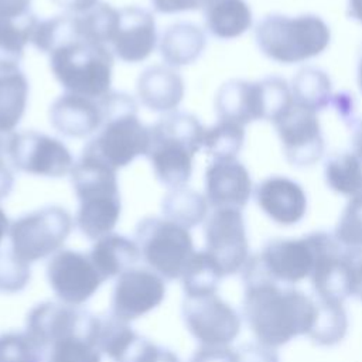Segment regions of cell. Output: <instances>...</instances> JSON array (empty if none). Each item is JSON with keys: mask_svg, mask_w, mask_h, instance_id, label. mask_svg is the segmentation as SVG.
<instances>
[{"mask_svg": "<svg viewBox=\"0 0 362 362\" xmlns=\"http://www.w3.org/2000/svg\"><path fill=\"white\" fill-rule=\"evenodd\" d=\"M243 315L257 342L276 348L308 334L315 303L304 293L281 288L269 280L252 259L242 269Z\"/></svg>", "mask_w": 362, "mask_h": 362, "instance_id": "cell-1", "label": "cell"}, {"mask_svg": "<svg viewBox=\"0 0 362 362\" xmlns=\"http://www.w3.org/2000/svg\"><path fill=\"white\" fill-rule=\"evenodd\" d=\"M69 174L79 201L75 216L78 229L90 240L112 233L122 212L116 170L95 157L82 154Z\"/></svg>", "mask_w": 362, "mask_h": 362, "instance_id": "cell-2", "label": "cell"}, {"mask_svg": "<svg viewBox=\"0 0 362 362\" xmlns=\"http://www.w3.org/2000/svg\"><path fill=\"white\" fill-rule=\"evenodd\" d=\"M204 134L202 123L187 112H173L150 126L146 157L163 185L171 189L189 181L194 156L202 147Z\"/></svg>", "mask_w": 362, "mask_h": 362, "instance_id": "cell-3", "label": "cell"}, {"mask_svg": "<svg viewBox=\"0 0 362 362\" xmlns=\"http://www.w3.org/2000/svg\"><path fill=\"white\" fill-rule=\"evenodd\" d=\"M100 102L105 112L103 123L85 144L82 154L95 157L117 171L136 157L146 156L150 127L140 122L137 103L130 95L109 92Z\"/></svg>", "mask_w": 362, "mask_h": 362, "instance_id": "cell-4", "label": "cell"}, {"mask_svg": "<svg viewBox=\"0 0 362 362\" xmlns=\"http://www.w3.org/2000/svg\"><path fill=\"white\" fill-rule=\"evenodd\" d=\"M255 40L263 55L288 65L321 55L331 42V30L315 14H269L257 23Z\"/></svg>", "mask_w": 362, "mask_h": 362, "instance_id": "cell-5", "label": "cell"}, {"mask_svg": "<svg viewBox=\"0 0 362 362\" xmlns=\"http://www.w3.org/2000/svg\"><path fill=\"white\" fill-rule=\"evenodd\" d=\"M49 66L65 92L92 99L110 92L113 52L106 44L69 40L49 52Z\"/></svg>", "mask_w": 362, "mask_h": 362, "instance_id": "cell-6", "label": "cell"}, {"mask_svg": "<svg viewBox=\"0 0 362 362\" xmlns=\"http://www.w3.org/2000/svg\"><path fill=\"white\" fill-rule=\"evenodd\" d=\"M134 238L141 259L164 280L181 279L187 262L195 252L189 229L165 218L141 219Z\"/></svg>", "mask_w": 362, "mask_h": 362, "instance_id": "cell-7", "label": "cell"}, {"mask_svg": "<svg viewBox=\"0 0 362 362\" xmlns=\"http://www.w3.org/2000/svg\"><path fill=\"white\" fill-rule=\"evenodd\" d=\"M72 226L74 219L65 208L42 206L17 218L10 225V249L31 264L59 252Z\"/></svg>", "mask_w": 362, "mask_h": 362, "instance_id": "cell-8", "label": "cell"}, {"mask_svg": "<svg viewBox=\"0 0 362 362\" xmlns=\"http://www.w3.org/2000/svg\"><path fill=\"white\" fill-rule=\"evenodd\" d=\"M7 154L14 170L38 177H64L75 164L71 151L59 139L35 130L11 133Z\"/></svg>", "mask_w": 362, "mask_h": 362, "instance_id": "cell-9", "label": "cell"}, {"mask_svg": "<svg viewBox=\"0 0 362 362\" xmlns=\"http://www.w3.org/2000/svg\"><path fill=\"white\" fill-rule=\"evenodd\" d=\"M286 160L294 167H310L321 160L325 143L318 113L294 102L274 122Z\"/></svg>", "mask_w": 362, "mask_h": 362, "instance_id": "cell-10", "label": "cell"}, {"mask_svg": "<svg viewBox=\"0 0 362 362\" xmlns=\"http://www.w3.org/2000/svg\"><path fill=\"white\" fill-rule=\"evenodd\" d=\"M181 311L188 332L201 345H228L240 332V317L216 293L185 297Z\"/></svg>", "mask_w": 362, "mask_h": 362, "instance_id": "cell-11", "label": "cell"}, {"mask_svg": "<svg viewBox=\"0 0 362 362\" xmlns=\"http://www.w3.org/2000/svg\"><path fill=\"white\" fill-rule=\"evenodd\" d=\"M47 280L51 290L64 304L81 307L105 281L89 255L61 249L47 264Z\"/></svg>", "mask_w": 362, "mask_h": 362, "instance_id": "cell-12", "label": "cell"}, {"mask_svg": "<svg viewBox=\"0 0 362 362\" xmlns=\"http://www.w3.org/2000/svg\"><path fill=\"white\" fill-rule=\"evenodd\" d=\"M206 252L215 259L223 276L242 272L249 259V242L240 209L218 208L205 219Z\"/></svg>", "mask_w": 362, "mask_h": 362, "instance_id": "cell-13", "label": "cell"}, {"mask_svg": "<svg viewBox=\"0 0 362 362\" xmlns=\"http://www.w3.org/2000/svg\"><path fill=\"white\" fill-rule=\"evenodd\" d=\"M100 318L92 313L64 303L45 301L33 307L27 315L25 332L47 352L49 346L74 334L99 331Z\"/></svg>", "mask_w": 362, "mask_h": 362, "instance_id": "cell-14", "label": "cell"}, {"mask_svg": "<svg viewBox=\"0 0 362 362\" xmlns=\"http://www.w3.org/2000/svg\"><path fill=\"white\" fill-rule=\"evenodd\" d=\"M165 281L151 269L133 267L119 277L112 293L110 314L130 322L156 310L165 298Z\"/></svg>", "mask_w": 362, "mask_h": 362, "instance_id": "cell-15", "label": "cell"}, {"mask_svg": "<svg viewBox=\"0 0 362 362\" xmlns=\"http://www.w3.org/2000/svg\"><path fill=\"white\" fill-rule=\"evenodd\" d=\"M263 274L274 283H298L310 277L315 262L313 233L300 239H272L253 256Z\"/></svg>", "mask_w": 362, "mask_h": 362, "instance_id": "cell-16", "label": "cell"}, {"mask_svg": "<svg viewBox=\"0 0 362 362\" xmlns=\"http://www.w3.org/2000/svg\"><path fill=\"white\" fill-rule=\"evenodd\" d=\"M315 262L310 274L320 300L342 303L354 296L351 270L341 243L327 232H313Z\"/></svg>", "mask_w": 362, "mask_h": 362, "instance_id": "cell-17", "label": "cell"}, {"mask_svg": "<svg viewBox=\"0 0 362 362\" xmlns=\"http://www.w3.org/2000/svg\"><path fill=\"white\" fill-rule=\"evenodd\" d=\"M110 45L112 52L123 62L137 64L147 59L157 45L154 16L136 6L119 8V21Z\"/></svg>", "mask_w": 362, "mask_h": 362, "instance_id": "cell-18", "label": "cell"}, {"mask_svg": "<svg viewBox=\"0 0 362 362\" xmlns=\"http://www.w3.org/2000/svg\"><path fill=\"white\" fill-rule=\"evenodd\" d=\"M253 191L247 168L236 158L214 160L205 171V198L214 208L240 209Z\"/></svg>", "mask_w": 362, "mask_h": 362, "instance_id": "cell-19", "label": "cell"}, {"mask_svg": "<svg viewBox=\"0 0 362 362\" xmlns=\"http://www.w3.org/2000/svg\"><path fill=\"white\" fill-rule=\"evenodd\" d=\"M259 208L276 223L290 226L298 223L307 212V194L294 180L284 175L264 178L255 188Z\"/></svg>", "mask_w": 362, "mask_h": 362, "instance_id": "cell-20", "label": "cell"}, {"mask_svg": "<svg viewBox=\"0 0 362 362\" xmlns=\"http://www.w3.org/2000/svg\"><path fill=\"white\" fill-rule=\"evenodd\" d=\"M103 119L105 112L100 99L69 92L57 98L49 109L51 126L65 137H88L100 129Z\"/></svg>", "mask_w": 362, "mask_h": 362, "instance_id": "cell-21", "label": "cell"}, {"mask_svg": "<svg viewBox=\"0 0 362 362\" xmlns=\"http://www.w3.org/2000/svg\"><path fill=\"white\" fill-rule=\"evenodd\" d=\"M215 112L219 120L246 126L256 120H266L262 82L230 79L215 96Z\"/></svg>", "mask_w": 362, "mask_h": 362, "instance_id": "cell-22", "label": "cell"}, {"mask_svg": "<svg viewBox=\"0 0 362 362\" xmlns=\"http://www.w3.org/2000/svg\"><path fill=\"white\" fill-rule=\"evenodd\" d=\"M137 96L143 106L153 112H171L184 98L181 75L170 66L153 65L137 79Z\"/></svg>", "mask_w": 362, "mask_h": 362, "instance_id": "cell-23", "label": "cell"}, {"mask_svg": "<svg viewBox=\"0 0 362 362\" xmlns=\"http://www.w3.org/2000/svg\"><path fill=\"white\" fill-rule=\"evenodd\" d=\"M88 255L103 280L119 277L141 259L136 240L119 233H109L98 239Z\"/></svg>", "mask_w": 362, "mask_h": 362, "instance_id": "cell-24", "label": "cell"}, {"mask_svg": "<svg viewBox=\"0 0 362 362\" xmlns=\"http://www.w3.org/2000/svg\"><path fill=\"white\" fill-rule=\"evenodd\" d=\"M206 45L202 28L194 23H175L167 27L160 38V54L170 66H182L195 62Z\"/></svg>", "mask_w": 362, "mask_h": 362, "instance_id": "cell-25", "label": "cell"}, {"mask_svg": "<svg viewBox=\"0 0 362 362\" xmlns=\"http://www.w3.org/2000/svg\"><path fill=\"white\" fill-rule=\"evenodd\" d=\"M204 20L214 37L233 40L252 27L253 14L246 0H208L204 6Z\"/></svg>", "mask_w": 362, "mask_h": 362, "instance_id": "cell-26", "label": "cell"}, {"mask_svg": "<svg viewBox=\"0 0 362 362\" xmlns=\"http://www.w3.org/2000/svg\"><path fill=\"white\" fill-rule=\"evenodd\" d=\"M28 90V81L20 69L0 72V134L14 133L25 113Z\"/></svg>", "mask_w": 362, "mask_h": 362, "instance_id": "cell-27", "label": "cell"}, {"mask_svg": "<svg viewBox=\"0 0 362 362\" xmlns=\"http://www.w3.org/2000/svg\"><path fill=\"white\" fill-rule=\"evenodd\" d=\"M37 21L33 11L18 18H0V72L18 69Z\"/></svg>", "mask_w": 362, "mask_h": 362, "instance_id": "cell-28", "label": "cell"}, {"mask_svg": "<svg viewBox=\"0 0 362 362\" xmlns=\"http://www.w3.org/2000/svg\"><path fill=\"white\" fill-rule=\"evenodd\" d=\"M161 211L165 219L191 229L205 221L208 214V201L199 192L189 187L171 188L161 202Z\"/></svg>", "mask_w": 362, "mask_h": 362, "instance_id": "cell-29", "label": "cell"}, {"mask_svg": "<svg viewBox=\"0 0 362 362\" xmlns=\"http://www.w3.org/2000/svg\"><path fill=\"white\" fill-rule=\"evenodd\" d=\"M291 95L296 103L314 112L325 109L332 100V83L320 68H301L291 81Z\"/></svg>", "mask_w": 362, "mask_h": 362, "instance_id": "cell-30", "label": "cell"}, {"mask_svg": "<svg viewBox=\"0 0 362 362\" xmlns=\"http://www.w3.org/2000/svg\"><path fill=\"white\" fill-rule=\"evenodd\" d=\"M223 273L215 259L206 252H194L181 274L185 297L215 294Z\"/></svg>", "mask_w": 362, "mask_h": 362, "instance_id": "cell-31", "label": "cell"}, {"mask_svg": "<svg viewBox=\"0 0 362 362\" xmlns=\"http://www.w3.org/2000/svg\"><path fill=\"white\" fill-rule=\"evenodd\" d=\"M324 178L337 194L354 197L362 192V158L354 151L329 156L324 164Z\"/></svg>", "mask_w": 362, "mask_h": 362, "instance_id": "cell-32", "label": "cell"}, {"mask_svg": "<svg viewBox=\"0 0 362 362\" xmlns=\"http://www.w3.org/2000/svg\"><path fill=\"white\" fill-rule=\"evenodd\" d=\"M348 317L342 303L320 300L315 303V313L313 318L308 337L318 345L331 346L338 344L346 334Z\"/></svg>", "mask_w": 362, "mask_h": 362, "instance_id": "cell-33", "label": "cell"}, {"mask_svg": "<svg viewBox=\"0 0 362 362\" xmlns=\"http://www.w3.org/2000/svg\"><path fill=\"white\" fill-rule=\"evenodd\" d=\"M98 338L99 331L65 337L49 346L48 362H102Z\"/></svg>", "mask_w": 362, "mask_h": 362, "instance_id": "cell-34", "label": "cell"}, {"mask_svg": "<svg viewBox=\"0 0 362 362\" xmlns=\"http://www.w3.org/2000/svg\"><path fill=\"white\" fill-rule=\"evenodd\" d=\"M245 141V126L233 122L219 120L205 129L202 147L214 160L236 158L243 147Z\"/></svg>", "mask_w": 362, "mask_h": 362, "instance_id": "cell-35", "label": "cell"}, {"mask_svg": "<svg viewBox=\"0 0 362 362\" xmlns=\"http://www.w3.org/2000/svg\"><path fill=\"white\" fill-rule=\"evenodd\" d=\"M110 359L113 362H181L173 351L158 346L136 331Z\"/></svg>", "mask_w": 362, "mask_h": 362, "instance_id": "cell-36", "label": "cell"}, {"mask_svg": "<svg viewBox=\"0 0 362 362\" xmlns=\"http://www.w3.org/2000/svg\"><path fill=\"white\" fill-rule=\"evenodd\" d=\"M44 354L25 331L0 334V362H42Z\"/></svg>", "mask_w": 362, "mask_h": 362, "instance_id": "cell-37", "label": "cell"}, {"mask_svg": "<svg viewBox=\"0 0 362 362\" xmlns=\"http://www.w3.org/2000/svg\"><path fill=\"white\" fill-rule=\"evenodd\" d=\"M334 236L346 247H362V192L349 198L339 215Z\"/></svg>", "mask_w": 362, "mask_h": 362, "instance_id": "cell-38", "label": "cell"}, {"mask_svg": "<svg viewBox=\"0 0 362 362\" xmlns=\"http://www.w3.org/2000/svg\"><path fill=\"white\" fill-rule=\"evenodd\" d=\"M31 279L30 263L21 260L11 249L0 250V291L18 293L24 290Z\"/></svg>", "mask_w": 362, "mask_h": 362, "instance_id": "cell-39", "label": "cell"}, {"mask_svg": "<svg viewBox=\"0 0 362 362\" xmlns=\"http://www.w3.org/2000/svg\"><path fill=\"white\" fill-rule=\"evenodd\" d=\"M189 362H239L238 352L228 345H201Z\"/></svg>", "mask_w": 362, "mask_h": 362, "instance_id": "cell-40", "label": "cell"}, {"mask_svg": "<svg viewBox=\"0 0 362 362\" xmlns=\"http://www.w3.org/2000/svg\"><path fill=\"white\" fill-rule=\"evenodd\" d=\"M239 362H279V355L274 348L264 344H246L236 349Z\"/></svg>", "mask_w": 362, "mask_h": 362, "instance_id": "cell-41", "label": "cell"}, {"mask_svg": "<svg viewBox=\"0 0 362 362\" xmlns=\"http://www.w3.org/2000/svg\"><path fill=\"white\" fill-rule=\"evenodd\" d=\"M8 136L0 134V201L7 198L14 187V173L7 154Z\"/></svg>", "mask_w": 362, "mask_h": 362, "instance_id": "cell-42", "label": "cell"}, {"mask_svg": "<svg viewBox=\"0 0 362 362\" xmlns=\"http://www.w3.org/2000/svg\"><path fill=\"white\" fill-rule=\"evenodd\" d=\"M154 11L163 14H174L182 11H194L204 8L208 0H150Z\"/></svg>", "mask_w": 362, "mask_h": 362, "instance_id": "cell-43", "label": "cell"}, {"mask_svg": "<svg viewBox=\"0 0 362 362\" xmlns=\"http://www.w3.org/2000/svg\"><path fill=\"white\" fill-rule=\"evenodd\" d=\"M344 256L351 270L354 296L362 300V247H346Z\"/></svg>", "mask_w": 362, "mask_h": 362, "instance_id": "cell-44", "label": "cell"}, {"mask_svg": "<svg viewBox=\"0 0 362 362\" xmlns=\"http://www.w3.org/2000/svg\"><path fill=\"white\" fill-rule=\"evenodd\" d=\"M31 0H0V18H18L31 11Z\"/></svg>", "mask_w": 362, "mask_h": 362, "instance_id": "cell-45", "label": "cell"}, {"mask_svg": "<svg viewBox=\"0 0 362 362\" xmlns=\"http://www.w3.org/2000/svg\"><path fill=\"white\" fill-rule=\"evenodd\" d=\"M57 6L65 8L69 14H82L93 8L99 0H51Z\"/></svg>", "mask_w": 362, "mask_h": 362, "instance_id": "cell-46", "label": "cell"}, {"mask_svg": "<svg viewBox=\"0 0 362 362\" xmlns=\"http://www.w3.org/2000/svg\"><path fill=\"white\" fill-rule=\"evenodd\" d=\"M352 147L354 153L362 158V120L358 122V124L354 129L352 134Z\"/></svg>", "mask_w": 362, "mask_h": 362, "instance_id": "cell-47", "label": "cell"}, {"mask_svg": "<svg viewBox=\"0 0 362 362\" xmlns=\"http://www.w3.org/2000/svg\"><path fill=\"white\" fill-rule=\"evenodd\" d=\"M348 14L351 18L362 23V0H348Z\"/></svg>", "mask_w": 362, "mask_h": 362, "instance_id": "cell-48", "label": "cell"}, {"mask_svg": "<svg viewBox=\"0 0 362 362\" xmlns=\"http://www.w3.org/2000/svg\"><path fill=\"white\" fill-rule=\"evenodd\" d=\"M10 222H8V218L6 215V212L3 211V208L0 206V246L4 240V238L8 235V230H10Z\"/></svg>", "mask_w": 362, "mask_h": 362, "instance_id": "cell-49", "label": "cell"}, {"mask_svg": "<svg viewBox=\"0 0 362 362\" xmlns=\"http://www.w3.org/2000/svg\"><path fill=\"white\" fill-rule=\"evenodd\" d=\"M358 85H359V89L362 92V52H361V58H359V62H358Z\"/></svg>", "mask_w": 362, "mask_h": 362, "instance_id": "cell-50", "label": "cell"}]
</instances>
